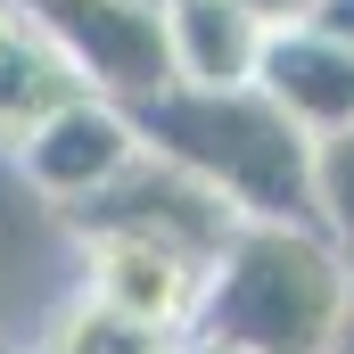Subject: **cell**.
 <instances>
[{
	"mask_svg": "<svg viewBox=\"0 0 354 354\" xmlns=\"http://www.w3.org/2000/svg\"><path fill=\"white\" fill-rule=\"evenodd\" d=\"M354 322V272L313 223H239L206 264L181 338L223 354H338Z\"/></svg>",
	"mask_w": 354,
	"mask_h": 354,
	"instance_id": "obj_1",
	"label": "cell"
},
{
	"mask_svg": "<svg viewBox=\"0 0 354 354\" xmlns=\"http://www.w3.org/2000/svg\"><path fill=\"white\" fill-rule=\"evenodd\" d=\"M124 115L149 157L206 181L239 223H313V140L256 83H231V91L174 83Z\"/></svg>",
	"mask_w": 354,
	"mask_h": 354,
	"instance_id": "obj_2",
	"label": "cell"
},
{
	"mask_svg": "<svg viewBox=\"0 0 354 354\" xmlns=\"http://www.w3.org/2000/svg\"><path fill=\"white\" fill-rule=\"evenodd\" d=\"M17 17L58 50V66L107 99L140 107L174 91V50H165V0H17Z\"/></svg>",
	"mask_w": 354,
	"mask_h": 354,
	"instance_id": "obj_3",
	"label": "cell"
},
{
	"mask_svg": "<svg viewBox=\"0 0 354 354\" xmlns=\"http://www.w3.org/2000/svg\"><path fill=\"white\" fill-rule=\"evenodd\" d=\"M66 223H75V239H157V248L189 256V264H214L223 239L239 231V214H231L206 181H189L181 165L149 157V149H140L115 181H99L91 198H75Z\"/></svg>",
	"mask_w": 354,
	"mask_h": 354,
	"instance_id": "obj_4",
	"label": "cell"
},
{
	"mask_svg": "<svg viewBox=\"0 0 354 354\" xmlns=\"http://www.w3.org/2000/svg\"><path fill=\"white\" fill-rule=\"evenodd\" d=\"M17 157H25V181L66 214L75 198H91L99 181L124 174V165L140 157V140H132V115H124V107H107V99L75 91L66 107H50V115L17 140Z\"/></svg>",
	"mask_w": 354,
	"mask_h": 354,
	"instance_id": "obj_5",
	"label": "cell"
},
{
	"mask_svg": "<svg viewBox=\"0 0 354 354\" xmlns=\"http://www.w3.org/2000/svg\"><path fill=\"white\" fill-rule=\"evenodd\" d=\"M248 83L264 91L305 140H330L338 124H354V50L330 41L322 25H280V33H264Z\"/></svg>",
	"mask_w": 354,
	"mask_h": 354,
	"instance_id": "obj_6",
	"label": "cell"
},
{
	"mask_svg": "<svg viewBox=\"0 0 354 354\" xmlns=\"http://www.w3.org/2000/svg\"><path fill=\"white\" fill-rule=\"evenodd\" d=\"M198 288H206V264H189L157 239H83V297L149 322V330H189L198 313Z\"/></svg>",
	"mask_w": 354,
	"mask_h": 354,
	"instance_id": "obj_7",
	"label": "cell"
},
{
	"mask_svg": "<svg viewBox=\"0 0 354 354\" xmlns=\"http://www.w3.org/2000/svg\"><path fill=\"white\" fill-rule=\"evenodd\" d=\"M165 50H174V83L231 91L256 75L264 25L239 0H165Z\"/></svg>",
	"mask_w": 354,
	"mask_h": 354,
	"instance_id": "obj_8",
	"label": "cell"
},
{
	"mask_svg": "<svg viewBox=\"0 0 354 354\" xmlns=\"http://www.w3.org/2000/svg\"><path fill=\"white\" fill-rule=\"evenodd\" d=\"M75 75L58 66V50L17 17V0H0V149H17L50 107H66L75 99Z\"/></svg>",
	"mask_w": 354,
	"mask_h": 354,
	"instance_id": "obj_9",
	"label": "cell"
},
{
	"mask_svg": "<svg viewBox=\"0 0 354 354\" xmlns=\"http://www.w3.org/2000/svg\"><path fill=\"white\" fill-rule=\"evenodd\" d=\"M174 346H181L174 330H149V322H132V313L83 297V288H75V297L50 313V330H41V354H174Z\"/></svg>",
	"mask_w": 354,
	"mask_h": 354,
	"instance_id": "obj_10",
	"label": "cell"
},
{
	"mask_svg": "<svg viewBox=\"0 0 354 354\" xmlns=\"http://www.w3.org/2000/svg\"><path fill=\"white\" fill-rule=\"evenodd\" d=\"M313 231L354 272V124H338L330 140H313Z\"/></svg>",
	"mask_w": 354,
	"mask_h": 354,
	"instance_id": "obj_11",
	"label": "cell"
},
{
	"mask_svg": "<svg viewBox=\"0 0 354 354\" xmlns=\"http://www.w3.org/2000/svg\"><path fill=\"white\" fill-rule=\"evenodd\" d=\"M239 8H248L264 33H280V25H313V8H322V0H239Z\"/></svg>",
	"mask_w": 354,
	"mask_h": 354,
	"instance_id": "obj_12",
	"label": "cell"
},
{
	"mask_svg": "<svg viewBox=\"0 0 354 354\" xmlns=\"http://www.w3.org/2000/svg\"><path fill=\"white\" fill-rule=\"evenodd\" d=\"M313 25H322L330 41H346V50H354V0H322V8H313Z\"/></svg>",
	"mask_w": 354,
	"mask_h": 354,
	"instance_id": "obj_13",
	"label": "cell"
},
{
	"mask_svg": "<svg viewBox=\"0 0 354 354\" xmlns=\"http://www.w3.org/2000/svg\"><path fill=\"white\" fill-rule=\"evenodd\" d=\"M174 354H223V346H198V338H181V346H174Z\"/></svg>",
	"mask_w": 354,
	"mask_h": 354,
	"instance_id": "obj_14",
	"label": "cell"
},
{
	"mask_svg": "<svg viewBox=\"0 0 354 354\" xmlns=\"http://www.w3.org/2000/svg\"><path fill=\"white\" fill-rule=\"evenodd\" d=\"M0 354H8V346H0Z\"/></svg>",
	"mask_w": 354,
	"mask_h": 354,
	"instance_id": "obj_15",
	"label": "cell"
}]
</instances>
